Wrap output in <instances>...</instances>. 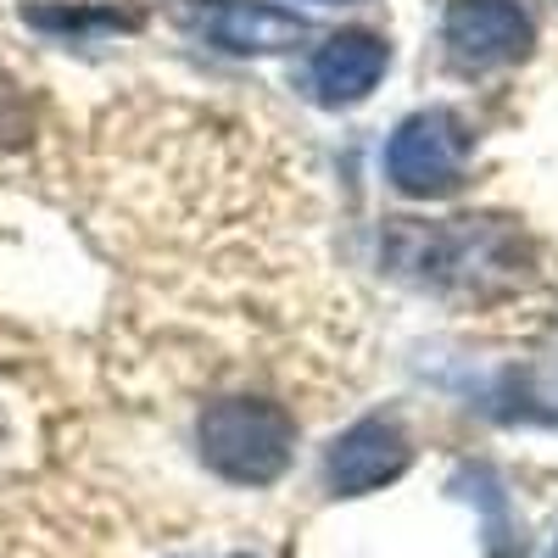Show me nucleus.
I'll return each mask as SVG.
<instances>
[{
	"mask_svg": "<svg viewBox=\"0 0 558 558\" xmlns=\"http://www.w3.org/2000/svg\"><path fill=\"white\" fill-rule=\"evenodd\" d=\"M207 470L235 486H274L296 452V418L268 397H223L196 418Z\"/></svg>",
	"mask_w": 558,
	"mask_h": 558,
	"instance_id": "nucleus-1",
	"label": "nucleus"
},
{
	"mask_svg": "<svg viewBox=\"0 0 558 558\" xmlns=\"http://www.w3.org/2000/svg\"><path fill=\"white\" fill-rule=\"evenodd\" d=\"M463 168H470V129H463L458 112L447 107H425L397 123V134L386 140V173L402 196H447L463 184Z\"/></svg>",
	"mask_w": 558,
	"mask_h": 558,
	"instance_id": "nucleus-2",
	"label": "nucleus"
},
{
	"mask_svg": "<svg viewBox=\"0 0 558 558\" xmlns=\"http://www.w3.org/2000/svg\"><path fill=\"white\" fill-rule=\"evenodd\" d=\"M173 23L235 57H279L307 39V23L296 12L263 7V0H179Z\"/></svg>",
	"mask_w": 558,
	"mask_h": 558,
	"instance_id": "nucleus-3",
	"label": "nucleus"
},
{
	"mask_svg": "<svg viewBox=\"0 0 558 558\" xmlns=\"http://www.w3.org/2000/svg\"><path fill=\"white\" fill-rule=\"evenodd\" d=\"M441 39H447V57L458 68H508L531 51V17L520 0H447L441 12Z\"/></svg>",
	"mask_w": 558,
	"mask_h": 558,
	"instance_id": "nucleus-4",
	"label": "nucleus"
},
{
	"mask_svg": "<svg viewBox=\"0 0 558 558\" xmlns=\"http://www.w3.org/2000/svg\"><path fill=\"white\" fill-rule=\"evenodd\" d=\"M408 463H413V447H408L402 425L368 413L330 441V452H324V481H330L336 497H368V492L402 481Z\"/></svg>",
	"mask_w": 558,
	"mask_h": 558,
	"instance_id": "nucleus-5",
	"label": "nucleus"
},
{
	"mask_svg": "<svg viewBox=\"0 0 558 558\" xmlns=\"http://www.w3.org/2000/svg\"><path fill=\"white\" fill-rule=\"evenodd\" d=\"M386 62H391V45L368 28H347V34H330L313 51V68H307V84H313V101L324 107H352L363 101L368 89L386 78Z\"/></svg>",
	"mask_w": 558,
	"mask_h": 558,
	"instance_id": "nucleus-6",
	"label": "nucleus"
},
{
	"mask_svg": "<svg viewBox=\"0 0 558 558\" xmlns=\"http://www.w3.org/2000/svg\"><path fill=\"white\" fill-rule=\"evenodd\" d=\"M23 23L39 34H62V39H89V34H112V28H134V12L118 7H68V0H34L23 7Z\"/></svg>",
	"mask_w": 558,
	"mask_h": 558,
	"instance_id": "nucleus-7",
	"label": "nucleus"
},
{
	"mask_svg": "<svg viewBox=\"0 0 558 558\" xmlns=\"http://www.w3.org/2000/svg\"><path fill=\"white\" fill-rule=\"evenodd\" d=\"M34 140V101L28 89L0 68V151H23Z\"/></svg>",
	"mask_w": 558,
	"mask_h": 558,
	"instance_id": "nucleus-8",
	"label": "nucleus"
},
{
	"mask_svg": "<svg viewBox=\"0 0 558 558\" xmlns=\"http://www.w3.org/2000/svg\"><path fill=\"white\" fill-rule=\"evenodd\" d=\"M318 7H336V0H318Z\"/></svg>",
	"mask_w": 558,
	"mask_h": 558,
	"instance_id": "nucleus-9",
	"label": "nucleus"
},
{
	"mask_svg": "<svg viewBox=\"0 0 558 558\" xmlns=\"http://www.w3.org/2000/svg\"><path fill=\"white\" fill-rule=\"evenodd\" d=\"M553 558H558V542H553Z\"/></svg>",
	"mask_w": 558,
	"mask_h": 558,
	"instance_id": "nucleus-10",
	"label": "nucleus"
},
{
	"mask_svg": "<svg viewBox=\"0 0 558 558\" xmlns=\"http://www.w3.org/2000/svg\"><path fill=\"white\" fill-rule=\"evenodd\" d=\"M235 558H252V553H235Z\"/></svg>",
	"mask_w": 558,
	"mask_h": 558,
	"instance_id": "nucleus-11",
	"label": "nucleus"
}]
</instances>
